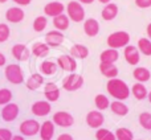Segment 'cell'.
Returning a JSON list of instances; mask_svg holds the SVG:
<instances>
[{
  "instance_id": "cell-33",
  "label": "cell",
  "mask_w": 151,
  "mask_h": 140,
  "mask_svg": "<svg viewBox=\"0 0 151 140\" xmlns=\"http://www.w3.org/2000/svg\"><path fill=\"white\" fill-rule=\"evenodd\" d=\"M115 139L117 140H134V134L131 130L126 127H121L115 131Z\"/></svg>"
},
{
  "instance_id": "cell-5",
  "label": "cell",
  "mask_w": 151,
  "mask_h": 140,
  "mask_svg": "<svg viewBox=\"0 0 151 140\" xmlns=\"http://www.w3.org/2000/svg\"><path fill=\"white\" fill-rule=\"evenodd\" d=\"M83 77L80 74H77V73H70L69 75H66L65 78H64L63 81V89L66 91H70V93H73V91H77L80 90L81 87L83 86Z\"/></svg>"
},
{
  "instance_id": "cell-29",
  "label": "cell",
  "mask_w": 151,
  "mask_h": 140,
  "mask_svg": "<svg viewBox=\"0 0 151 140\" xmlns=\"http://www.w3.org/2000/svg\"><path fill=\"white\" fill-rule=\"evenodd\" d=\"M49 49L50 48L48 46L45 42H36V44H33V46H32L31 53L35 56V57L44 58L49 54Z\"/></svg>"
},
{
  "instance_id": "cell-23",
  "label": "cell",
  "mask_w": 151,
  "mask_h": 140,
  "mask_svg": "<svg viewBox=\"0 0 151 140\" xmlns=\"http://www.w3.org/2000/svg\"><path fill=\"white\" fill-rule=\"evenodd\" d=\"M133 77L137 82L139 83H145L147 81H150L151 78V71L145 66H137L133 71Z\"/></svg>"
},
{
  "instance_id": "cell-48",
  "label": "cell",
  "mask_w": 151,
  "mask_h": 140,
  "mask_svg": "<svg viewBox=\"0 0 151 140\" xmlns=\"http://www.w3.org/2000/svg\"><path fill=\"white\" fill-rule=\"evenodd\" d=\"M147 99H149V102L151 103V91H149V94H147Z\"/></svg>"
},
{
  "instance_id": "cell-26",
  "label": "cell",
  "mask_w": 151,
  "mask_h": 140,
  "mask_svg": "<svg viewBox=\"0 0 151 140\" xmlns=\"http://www.w3.org/2000/svg\"><path fill=\"white\" fill-rule=\"evenodd\" d=\"M69 25H70V20H69V17L65 15V13L53 17V26L56 28V31L64 32L69 28Z\"/></svg>"
},
{
  "instance_id": "cell-20",
  "label": "cell",
  "mask_w": 151,
  "mask_h": 140,
  "mask_svg": "<svg viewBox=\"0 0 151 140\" xmlns=\"http://www.w3.org/2000/svg\"><path fill=\"white\" fill-rule=\"evenodd\" d=\"M119 58V53L117 49L107 48L99 54V62L101 64H115Z\"/></svg>"
},
{
  "instance_id": "cell-27",
  "label": "cell",
  "mask_w": 151,
  "mask_h": 140,
  "mask_svg": "<svg viewBox=\"0 0 151 140\" xmlns=\"http://www.w3.org/2000/svg\"><path fill=\"white\" fill-rule=\"evenodd\" d=\"M131 94H133V96L137 99V101H145V99H147V94H149V91H147L146 86L143 85V83H134L133 87H131Z\"/></svg>"
},
{
  "instance_id": "cell-8",
  "label": "cell",
  "mask_w": 151,
  "mask_h": 140,
  "mask_svg": "<svg viewBox=\"0 0 151 140\" xmlns=\"http://www.w3.org/2000/svg\"><path fill=\"white\" fill-rule=\"evenodd\" d=\"M57 66L64 71L74 73L77 69V60L72 57L70 54H63L57 58Z\"/></svg>"
},
{
  "instance_id": "cell-38",
  "label": "cell",
  "mask_w": 151,
  "mask_h": 140,
  "mask_svg": "<svg viewBox=\"0 0 151 140\" xmlns=\"http://www.w3.org/2000/svg\"><path fill=\"white\" fill-rule=\"evenodd\" d=\"M9 36H11L9 26L4 23H0V44L8 41V40H9Z\"/></svg>"
},
{
  "instance_id": "cell-18",
  "label": "cell",
  "mask_w": 151,
  "mask_h": 140,
  "mask_svg": "<svg viewBox=\"0 0 151 140\" xmlns=\"http://www.w3.org/2000/svg\"><path fill=\"white\" fill-rule=\"evenodd\" d=\"M44 95L49 103L57 102L58 99H60V89H58V86L56 85V83L48 82L47 85L44 86Z\"/></svg>"
},
{
  "instance_id": "cell-17",
  "label": "cell",
  "mask_w": 151,
  "mask_h": 140,
  "mask_svg": "<svg viewBox=\"0 0 151 140\" xmlns=\"http://www.w3.org/2000/svg\"><path fill=\"white\" fill-rule=\"evenodd\" d=\"M55 130L56 126L52 120H45L42 124H40V131L39 135L41 140H52L55 136Z\"/></svg>"
},
{
  "instance_id": "cell-14",
  "label": "cell",
  "mask_w": 151,
  "mask_h": 140,
  "mask_svg": "<svg viewBox=\"0 0 151 140\" xmlns=\"http://www.w3.org/2000/svg\"><path fill=\"white\" fill-rule=\"evenodd\" d=\"M31 111L35 116H47L52 111V106L48 101H37L32 104Z\"/></svg>"
},
{
  "instance_id": "cell-40",
  "label": "cell",
  "mask_w": 151,
  "mask_h": 140,
  "mask_svg": "<svg viewBox=\"0 0 151 140\" xmlns=\"http://www.w3.org/2000/svg\"><path fill=\"white\" fill-rule=\"evenodd\" d=\"M135 5L138 8L146 9V8H150L151 7V0H135Z\"/></svg>"
},
{
  "instance_id": "cell-31",
  "label": "cell",
  "mask_w": 151,
  "mask_h": 140,
  "mask_svg": "<svg viewBox=\"0 0 151 140\" xmlns=\"http://www.w3.org/2000/svg\"><path fill=\"white\" fill-rule=\"evenodd\" d=\"M94 104H96L97 110L102 112L104 110H107L110 107V99L105 94H97L94 98Z\"/></svg>"
},
{
  "instance_id": "cell-47",
  "label": "cell",
  "mask_w": 151,
  "mask_h": 140,
  "mask_svg": "<svg viewBox=\"0 0 151 140\" xmlns=\"http://www.w3.org/2000/svg\"><path fill=\"white\" fill-rule=\"evenodd\" d=\"M98 1H99V3H102V4H105V5H106V4H109V3H111V0H98Z\"/></svg>"
},
{
  "instance_id": "cell-25",
  "label": "cell",
  "mask_w": 151,
  "mask_h": 140,
  "mask_svg": "<svg viewBox=\"0 0 151 140\" xmlns=\"http://www.w3.org/2000/svg\"><path fill=\"white\" fill-rule=\"evenodd\" d=\"M99 71L104 77L113 79V78H117L118 75V68L114 64H101L99 62Z\"/></svg>"
},
{
  "instance_id": "cell-12",
  "label": "cell",
  "mask_w": 151,
  "mask_h": 140,
  "mask_svg": "<svg viewBox=\"0 0 151 140\" xmlns=\"http://www.w3.org/2000/svg\"><path fill=\"white\" fill-rule=\"evenodd\" d=\"M65 40V36H64L63 32L60 31H49L47 34H45V44L49 48H58Z\"/></svg>"
},
{
  "instance_id": "cell-2",
  "label": "cell",
  "mask_w": 151,
  "mask_h": 140,
  "mask_svg": "<svg viewBox=\"0 0 151 140\" xmlns=\"http://www.w3.org/2000/svg\"><path fill=\"white\" fill-rule=\"evenodd\" d=\"M106 42L109 48L118 50L121 48H126L127 45H130V34L125 31H117L114 33L109 34Z\"/></svg>"
},
{
  "instance_id": "cell-28",
  "label": "cell",
  "mask_w": 151,
  "mask_h": 140,
  "mask_svg": "<svg viewBox=\"0 0 151 140\" xmlns=\"http://www.w3.org/2000/svg\"><path fill=\"white\" fill-rule=\"evenodd\" d=\"M110 110L114 115L118 116H126L129 114V107L127 104H125L122 101H113L110 103Z\"/></svg>"
},
{
  "instance_id": "cell-43",
  "label": "cell",
  "mask_w": 151,
  "mask_h": 140,
  "mask_svg": "<svg viewBox=\"0 0 151 140\" xmlns=\"http://www.w3.org/2000/svg\"><path fill=\"white\" fill-rule=\"evenodd\" d=\"M5 64H7V58H5V56L1 52H0V68H1V66H4Z\"/></svg>"
},
{
  "instance_id": "cell-19",
  "label": "cell",
  "mask_w": 151,
  "mask_h": 140,
  "mask_svg": "<svg viewBox=\"0 0 151 140\" xmlns=\"http://www.w3.org/2000/svg\"><path fill=\"white\" fill-rule=\"evenodd\" d=\"M101 31V26H99V23L96 20V19L90 17L86 19L85 23H83V32L88 37H96L97 34Z\"/></svg>"
},
{
  "instance_id": "cell-13",
  "label": "cell",
  "mask_w": 151,
  "mask_h": 140,
  "mask_svg": "<svg viewBox=\"0 0 151 140\" xmlns=\"http://www.w3.org/2000/svg\"><path fill=\"white\" fill-rule=\"evenodd\" d=\"M19 114H20V109H19L17 104L12 103V102L5 104L1 110V118L4 122H13L19 116Z\"/></svg>"
},
{
  "instance_id": "cell-44",
  "label": "cell",
  "mask_w": 151,
  "mask_h": 140,
  "mask_svg": "<svg viewBox=\"0 0 151 140\" xmlns=\"http://www.w3.org/2000/svg\"><path fill=\"white\" fill-rule=\"evenodd\" d=\"M146 33H147V39L151 40V23L147 25V28H146Z\"/></svg>"
},
{
  "instance_id": "cell-24",
  "label": "cell",
  "mask_w": 151,
  "mask_h": 140,
  "mask_svg": "<svg viewBox=\"0 0 151 140\" xmlns=\"http://www.w3.org/2000/svg\"><path fill=\"white\" fill-rule=\"evenodd\" d=\"M70 56L76 60H85L89 57V49L82 44H74L70 48Z\"/></svg>"
},
{
  "instance_id": "cell-6",
  "label": "cell",
  "mask_w": 151,
  "mask_h": 140,
  "mask_svg": "<svg viewBox=\"0 0 151 140\" xmlns=\"http://www.w3.org/2000/svg\"><path fill=\"white\" fill-rule=\"evenodd\" d=\"M52 122L55 123V126H58V127L69 128L74 124V118L68 111H57L53 114Z\"/></svg>"
},
{
  "instance_id": "cell-37",
  "label": "cell",
  "mask_w": 151,
  "mask_h": 140,
  "mask_svg": "<svg viewBox=\"0 0 151 140\" xmlns=\"http://www.w3.org/2000/svg\"><path fill=\"white\" fill-rule=\"evenodd\" d=\"M12 101V91L9 89H0V106L11 103Z\"/></svg>"
},
{
  "instance_id": "cell-36",
  "label": "cell",
  "mask_w": 151,
  "mask_h": 140,
  "mask_svg": "<svg viewBox=\"0 0 151 140\" xmlns=\"http://www.w3.org/2000/svg\"><path fill=\"white\" fill-rule=\"evenodd\" d=\"M139 124L142 126V128H145L146 131H151V112H142L138 116Z\"/></svg>"
},
{
  "instance_id": "cell-7",
  "label": "cell",
  "mask_w": 151,
  "mask_h": 140,
  "mask_svg": "<svg viewBox=\"0 0 151 140\" xmlns=\"http://www.w3.org/2000/svg\"><path fill=\"white\" fill-rule=\"evenodd\" d=\"M19 130L24 138L25 136H35L40 131V123L36 119H27L20 124Z\"/></svg>"
},
{
  "instance_id": "cell-41",
  "label": "cell",
  "mask_w": 151,
  "mask_h": 140,
  "mask_svg": "<svg viewBox=\"0 0 151 140\" xmlns=\"http://www.w3.org/2000/svg\"><path fill=\"white\" fill-rule=\"evenodd\" d=\"M15 4H17V5H20V7H25V5H29L31 4V1L32 0H12Z\"/></svg>"
},
{
  "instance_id": "cell-34",
  "label": "cell",
  "mask_w": 151,
  "mask_h": 140,
  "mask_svg": "<svg viewBox=\"0 0 151 140\" xmlns=\"http://www.w3.org/2000/svg\"><path fill=\"white\" fill-rule=\"evenodd\" d=\"M96 139L97 140H117L115 139V134L111 132L110 130H106V128H98L96 131Z\"/></svg>"
},
{
  "instance_id": "cell-1",
  "label": "cell",
  "mask_w": 151,
  "mask_h": 140,
  "mask_svg": "<svg viewBox=\"0 0 151 140\" xmlns=\"http://www.w3.org/2000/svg\"><path fill=\"white\" fill-rule=\"evenodd\" d=\"M106 90L110 96L115 99V101H126L130 96V87L125 81L119 79V78H113L109 79L106 83Z\"/></svg>"
},
{
  "instance_id": "cell-10",
  "label": "cell",
  "mask_w": 151,
  "mask_h": 140,
  "mask_svg": "<svg viewBox=\"0 0 151 140\" xmlns=\"http://www.w3.org/2000/svg\"><path fill=\"white\" fill-rule=\"evenodd\" d=\"M105 123V116L101 111L98 110H93V111H89L88 115H86V124L90 128H98L102 127V124Z\"/></svg>"
},
{
  "instance_id": "cell-22",
  "label": "cell",
  "mask_w": 151,
  "mask_h": 140,
  "mask_svg": "<svg viewBox=\"0 0 151 140\" xmlns=\"http://www.w3.org/2000/svg\"><path fill=\"white\" fill-rule=\"evenodd\" d=\"M118 12H119L118 5L114 4V3H109V4H106L104 7V9H102V12H101V16L105 21H111L118 16Z\"/></svg>"
},
{
  "instance_id": "cell-15",
  "label": "cell",
  "mask_w": 151,
  "mask_h": 140,
  "mask_svg": "<svg viewBox=\"0 0 151 140\" xmlns=\"http://www.w3.org/2000/svg\"><path fill=\"white\" fill-rule=\"evenodd\" d=\"M24 17H25V13L20 7H12L5 11V20L8 23L19 24L24 20Z\"/></svg>"
},
{
  "instance_id": "cell-35",
  "label": "cell",
  "mask_w": 151,
  "mask_h": 140,
  "mask_svg": "<svg viewBox=\"0 0 151 140\" xmlns=\"http://www.w3.org/2000/svg\"><path fill=\"white\" fill-rule=\"evenodd\" d=\"M48 25V19L47 16H37L33 20V31L35 32H42L45 31Z\"/></svg>"
},
{
  "instance_id": "cell-46",
  "label": "cell",
  "mask_w": 151,
  "mask_h": 140,
  "mask_svg": "<svg viewBox=\"0 0 151 140\" xmlns=\"http://www.w3.org/2000/svg\"><path fill=\"white\" fill-rule=\"evenodd\" d=\"M12 140H25V139H24L23 135H13Z\"/></svg>"
},
{
  "instance_id": "cell-11",
  "label": "cell",
  "mask_w": 151,
  "mask_h": 140,
  "mask_svg": "<svg viewBox=\"0 0 151 140\" xmlns=\"http://www.w3.org/2000/svg\"><path fill=\"white\" fill-rule=\"evenodd\" d=\"M11 53H12L13 58H15L16 61H19V62H25V61H28L29 57H31V50H29L28 46L24 44L13 45Z\"/></svg>"
},
{
  "instance_id": "cell-21",
  "label": "cell",
  "mask_w": 151,
  "mask_h": 140,
  "mask_svg": "<svg viewBox=\"0 0 151 140\" xmlns=\"http://www.w3.org/2000/svg\"><path fill=\"white\" fill-rule=\"evenodd\" d=\"M42 85H44V75H41L40 73H33V74H31L25 82L27 89L31 91L37 90V89H40Z\"/></svg>"
},
{
  "instance_id": "cell-45",
  "label": "cell",
  "mask_w": 151,
  "mask_h": 140,
  "mask_svg": "<svg viewBox=\"0 0 151 140\" xmlns=\"http://www.w3.org/2000/svg\"><path fill=\"white\" fill-rule=\"evenodd\" d=\"M77 1L81 4H91V3H94V0H77Z\"/></svg>"
},
{
  "instance_id": "cell-16",
  "label": "cell",
  "mask_w": 151,
  "mask_h": 140,
  "mask_svg": "<svg viewBox=\"0 0 151 140\" xmlns=\"http://www.w3.org/2000/svg\"><path fill=\"white\" fill-rule=\"evenodd\" d=\"M64 12H65V5L60 1H50L44 7L45 16H49V17H56L58 15H63Z\"/></svg>"
},
{
  "instance_id": "cell-32",
  "label": "cell",
  "mask_w": 151,
  "mask_h": 140,
  "mask_svg": "<svg viewBox=\"0 0 151 140\" xmlns=\"http://www.w3.org/2000/svg\"><path fill=\"white\" fill-rule=\"evenodd\" d=\"M138 48L139 53H142L143 56H151V40H149L147 37H142V39L138 40Z\"/></svg>"
},
{
  "instance_id": "cell-39",
  "label": "cell",
  "mask_w": 151,
  "mask_h": 140,
  "mask_svg": "<svg viewBox=\"0 0 151 140\" xmlns=\"http://www.w3.org/2000/svg\"><path fill=\"white\" fill-rule=\"evenodd\" d=\"M13 134L8 128H0V140H12Z\"/></svg>"
},
{
  "instance_id": "cell-49",
  "label": "cell",
  "mask_w": 151,
  "mask_h": 140,
  "mask_svg": "<svg viewBox=\"0 0 151 140\" xmlns=\"http://www.w3.org/2000/svg\"><path fill=\"white\" fill-rule=\"evenodd\" d=\"M8 0H0V3H1V4H4V3H7Z\"/></svg>"
},
{
  "instance_id": "cell-3",
  "label": "cell",
  "mask_w": 151,
  "mask_h": 140,
  "mask_svg": "<svg viewBox=\"0 0 151 140\" xmlns=\"http://www.w3.org/2000/svg\"><path fill=\"white\" fill-rule=\"evenodd\" d=\"M4 75H5V79L9 83H12V85H20V83H23L24 79H25L21 66L16 65V64H9V65L5 66Z\"/></svg>"
},
{
  "instance_id": "cell-42",
  "label": "cell",
  "mask_w": 151,
  "mask_h": 140,
  "mask_svg": "<svg viewBox=\"0 0 151 140\" xmlns=\"http://www.w3.org/2000/svg\"><path fill=\"white\" fill-rule=\"evenodd\" d=\"M57 140H74L73 136L69 135V134H61V135H58Z\"/></svg>"
},
{
  "instance_id": "cell-4",
  "label": "cell",
  "mask_w": 151,
  "mask_h": 140,
  "mask_svg": "<svg viewBox=\"0 0 151 140\" xmlns=\"http://www.w3.org/2000/svg\"><path fill=\"white\" fill-rule=\"evenodd\" d=\"M66 16L69 17L70 21L74 23H81L85 20V9H83L82 4L78 1H69L68 5L65 7Z\"/></svg>"
},
{
  "instance_id": "cell-9",
  "label": "cell",
  "mask_w": 151,
  "mask_h": 140,
  "mask_svg": "<svg viewBox=\"0 0 151 140\" xmlns=\"http://www.w3.org/2000/svg\"><path fill=\"white\" fill-rule=\"evenodd\" d=\"M123 57H125L126 62L131 66H135L141 61V53H139L138 48L134 45H127L126 48H123Z\"/></svg>"
},
{
  "instance_id": "cell-30",
  "label": "cell",
  "mask_w": 151,
  "mask_h": 140,
  "mask_svg": "<svg viewBox=\"0 0 151 140\" xmlns=\"http://www.w3.org/2000/svg\"><path fill=\"white\" fill-rule=\"evenodd\" d=\"M57 62H53V61H42L40 64V71L42 75H52L57 71Z\"/></svg>"
}]
</instances>
